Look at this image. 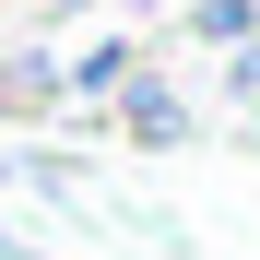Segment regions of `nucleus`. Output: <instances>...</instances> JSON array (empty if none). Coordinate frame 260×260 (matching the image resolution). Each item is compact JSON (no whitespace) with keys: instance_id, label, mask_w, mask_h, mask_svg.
<instances>
[{"instance_id":"obj_1","label":"nucleus","mask_w":260,"mask_h":260,"mask_svg":"<svg viewBox=\"0 0 260 260\" xmlns=\"http://www.w3.org/2000/svg\"><path fill=\"white\" fill-rule=\"evenodd\" d=\"M95 130H118V142H142V154H178V142H189V95L142 59V71L107 95V118H95Z\"/></svg>"},{"instance_id":"obj_2","label":"nucleus","mask_w":260,"mask_h":260,"mask_svg":"<svg viewBox=\"0 0 260 260\" xmlns=\"http://www.w3.org/2000/svg\"><path fill=\"white\" fill-rule=\"evenodd\" d=\"M142 71V36H95L83 59H59V107H83V118H107V95Z\"/></svg>"},{"instance_id":"obj_3","label":"nucleus","mask_w":260,"mask_h":260,"mask_svg":"<svg viewBox=\"0 0 260 260\" xmlns=\"http://www.w3.org/2000/svg\"><path fill=\"white\" fill-rule=\"evenodd\" d=\"M24 107H59V48H24V59H0V118H24Z\"/></svg>"},{"instance_id":"obj_4","label":"nucleus","mask_w":260,"mask_h":260,"mask_svg":"<svg viewBox=\"0 0 260 260\" xmlns=\"http://www.w3.org/2000/svg\"><path fill=\"white\" fill-rule=\"evenodd\" d=\"M189 48H248V36H260V0H189Z\"/></svg>"},{"instance_id":"obj_5","label":"nucleus","mask_w":260,"mask_h":260,"mask_svg":"<svg viewBox=\"0 0 260 260\" xmlns=\"http://www.w3.org/2000/svg\"><path fill=\"white\" fill-rule=\"evenodd\" d=\"M225 95H237V107H260V36H248V48H225Z\"/></svg>"}]
</instances>
